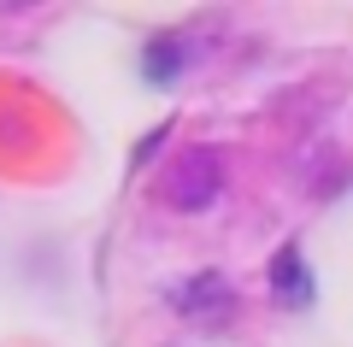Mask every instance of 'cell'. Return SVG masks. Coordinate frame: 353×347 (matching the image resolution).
Masks as SVG:
<instances>
[{
	"mask_svg": "<svg viewBox=\"0 0 353 347\" xmlns=\"http://www.w3.org/2000/svg\"><path fill=\"white\" fill-rule=\"evenodd\" d=\"M165 200H171L176 212H206L218 200V188H224V159H218L212 148H189V153H176L171 171L159 177Z\"/></svg>",
	"mask_w": 353,
	"mask_h": 347,
	"instance_id": "6da1fadb",
	"label": "cell"
},
{
	"mask_svg": "<svg viewBox=\"0 0 353 347\" xmlns=\"http://www.w3.org/2000/svg\"><path fill=\"white\" fill-rule=\"evenodd\" d=\"M271 295H277L283 306H306V300H312V271H306L301 248H283L277 259H271Z\"/></svg>",
	"mask_w": 353,
	"mask_h": 347,
	"instance_id": "7a4b0ae2",
	"label": "cell"
},
{
	"mask_svg": "<svg viewBox=\"0 0 353 347\" xmlns=\"http://www.w3.org/2000/svg\"><path fill=\"white\" fill-rule=\"evenodd\" d=\"M176 65H183L176 41H153V48H148V59H141V71H148L153 83H171V77H176Z\"/></svg>",
	"mask_w": 353,
	"mask_h": 347,
	"instance_id": "3957f363",
	"label": "cell"
}]
</instances>
